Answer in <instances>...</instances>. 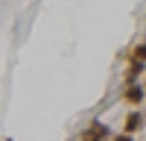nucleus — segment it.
Returning a JSON list of instances; mask_svg holds the SVG:
<instances>
[{
  "label": "nucleus",
  "instance_id": "f257e3e1",
  "mask_svg": "<svg viewBox=\"0 0 146 141\" xmlns=\"http://www.w3.org/2000/svg\"><path fill=\"white\" fill-rule=\"evenodd\" d=\"M140 126H143V115L135 112V115H129V117H126V135H129V132H137Z\"/></svg>",
  "mask_w": 146,
  "mask_h": 141
},
{
  "label": "nucleus",
  "instance_id": "f03ea898",
  "mask_svg": "<svg viewBox=\"0 0 146 141\" xmlns=\"http://www.w3.org/2000/svg\"><path fill=\"white\" fill-rule=\"evenodd\" d=\"M126 100H131V103H140V100H143V88H137V85H131V88L126 91Z\"/></svg>",
  "mask_w": 146,
  "mask_h": 141
},
{
  "label": "nucleus",
  "instance_id": "7ed1b4c3",
  "mask_svg": "<svg viewBox=\"0 0 146 141\" xmlns=\"http://www.w3.org/2000/svg\"><path fill=\"white\" fill-rule=\"evenodd\" d=\"M140 70H143V62H137V59H135V62H131V68H129V77H131V79L140 77Z\"/></svg>",
  "mask_w": 146,
  "mask_h": 141
},
{
  "label": "nucleus",
  "instance_id": "20e7f679",
  "mask_svg": "<svg viewBox=\"0 0 146 141\" xmlns=\"http://www.w3.org/2000/svg\"><path fill=\"white\" fill-rule=\"evenodd\" d=\"M135 59H137V62H143V59H146V44H140L137 50H135Z\"/></svg>",
  "mask_w": 146,
  "mask_h": 141
},
{
  "label": "nucleus",
  "instance_id": "39448f33",
  "mask_svg": "<svg viewBox=\"0 0 146 141\" xmlns=\"http://www.w3.org/2000/svg\"><path fill=\"white\" fill-rule=\"evenodd\" d=\"M111 141H135L131 135H117V138H111Z\"/></svg>",
  "mask_w": 146,
  "mask_h": 141
}]
</instances>
